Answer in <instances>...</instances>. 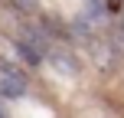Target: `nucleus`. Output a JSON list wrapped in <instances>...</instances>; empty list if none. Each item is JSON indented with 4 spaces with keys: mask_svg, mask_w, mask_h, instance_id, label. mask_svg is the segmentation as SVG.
Wrapping results in <instances>:
<instances>
[{
    "mask_svg": "<svg viewBox=\"0 0 124 118\" xmlns=\"http://www.w3.org/2000/svg\"><path fill=\"white\" fill-rule=\"evenodd\" d=\"M101 17H105V0H85V10H82V23H88L95 30V26L101 23Z\"/></svg>",
    "mask_w": 124,
    "mask_h": 118,
    "instance_id": "obj_5",
    "label": "nucleus"
},
{
    "mask_svg": "<svg viewBox=\"0 0 124 118\" xmlns=\"http://www.w3.org/2000/svg\"><path fill=\"white\" fill-rule=\"evenodd\" d=\"M121 7H124V0H105V10H111V13H121Z\"/></svg>",
    "mask_w": 124,
    "mask_h": 118,
    "instance_id": "obj_6",
    "label": "nucleus"
},
{
    "mask_svg": "<svg viewBox=\"0 0 124 118\" xmlns=\"http://www.w3.org/2000/svg\"><path fill=\"white\" fill-rule=\"evenodd\" d=\"M88 49H92V56H95V62H98L101 69H111L114 66V56H118V49L111 46V39H98V43H88Z\"/></svg>",
    "mask_w": 124,
    "mask_h": 118,
    "instance_id": "obj_3",
    "label": "nucleus"
},
{
    "mask_svg": "<svg viewBox=\"0 0 124 118\" xmlns=\"http://www.w3.org/2000/svg\"><path fill=\"white\" fill-rule=\"evenodd\" d=\"M30 92L20 66H13L10 59H0V99H23Z\"/></svg>",
    "mask_w": 124,
    "mask_h": 118,
    "instance_id": "obj_1",
    "label": "nucleus"
},
{
    "mask_svg": "<svg viewBox=\"0 0 124 118\" xmlns=\"http://www.w3.org/2000/svg\"><path fill=\"white\" fill-rule=\"evenodd\" d=\"M43 59H49V66L56 69L62 75H75L78 72V59H75V53L62 49V46H49V49L43 53Z\"/></svg>",
    "mask_w": 124,
    "mask_h": 118,
    "instance_id": "obj_2",
    "label": "nucleus"
},
{
    "mask_svg": "<svg viewBox=\"0 0 124 118\" xmlns=\"http://www.w3.org/2000/svg\"><path fill=\"white\" fill-rule=\"evenodd\" d=\"M0 118H10V115H7V105H3V102H0Z\"/></svg>",
    "mask_w": 124,
    "mask_h": 118,
    "instance_id": "obj_7",
    "label": "nucleus"
},
{
    "mask_svg": "<svg viewBox=\"0 0 124 118\" xmlns=\"http://www.w3.org/2000/svg\"><path fill=\"white\" fill-rule=\"evenodd\" d=\"M13 53H16V59H23L26 66H39L43 62V53H39V46H33L30 39L16 36V43H13Z\"/></svg>",
    "mask_w": 124,
    "mask_h": 118,
    "instance_id": "obj_4",
    "label": "nucleus"
}]
</instances>
